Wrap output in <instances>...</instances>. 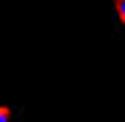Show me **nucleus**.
<instances>
[{"label":"nucleus","mask_w":125,"mask_h":122,"mask_svg":"<svg viewBox=\"0 0 125 122\" xmlns=\"http://www.w3.org/2000/svg\"><path fill=\"white\" fill-rule=\"evenodd\" d=\"M114 11H117V16H120V22L125 25V0H114Z\"/></svg>","instance_id":"nucleus-1"},{"label":"nucleus","mask_w":125,"mask_h":122,"mask_svg":"<svg viewBox=\"0 0 125 122\" xmlns=\"http://www.w3.org/2000/svg\"><path fill=\"white\" fill-rule=\"evenodd\" d=\"M0 122H11V111L8 109H0Z\"/></svg>","instance_id":"nucleus-2"}]
</instances>
